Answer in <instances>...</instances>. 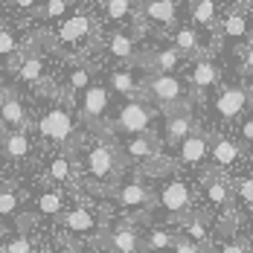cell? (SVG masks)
<instances>
[{
	"mask_svg": "<svg viewBox=\"0 0 253 253\" xmlns=\"http://www.w3.org/2000/svg\"><path fill=\"white\" fill-rule=\"evenodd\" d=\"M82 166H84V177H87L90 189L108 195L120 183L126 160H123L120 146H114L111 140H96L82 152Z\"/></svg>",
	"mask_w": 253,
	"mask_h": 253,
	"instance_id": "cell-1",
	"label": "cell"
},
{
	"mask_svg": "<svg viewBox=\"0 0 253 253\" xmlns=\"http://www.w3.org/2000/svg\"><path fill=\"white\" fill-rule=\"evenodd\" d=\"M140 99L157 102L166 114L175 111H189V99L183 90V82L172 73H152L149 79L140 82Z\"/></svg>",
	"mask_w": 253,
	"mask_h": 253,
	"instance_id": "cell-2",
	"label": "cell"
},
{
	"mask_svg": "<svg viewBox=\"0 0 253 253\" xmlns=\"http://www.w3.org/2000/svg\"><path fill=\"white\" fill-rule=\"evenodd\" d=\"M38 128V134L52 143V146H61V152H67V149H73L79 143L76 137V123H73V114L64 108V105H52L50 111L35 123Z\"/></svg>",
	"mask_w": 253,
	"mask_h": 253,
	"instance_id": "cell-3",
	"label": "cell"
},
{
	"mask_svg": "<svg viewBox=\"0 0 253 253\" xmlns=\"http://www.w3.org/2000/svg\"><path fill=\"white\" fill-rule=\"evenodd\" d=\"M58 224H61L64 233H70L76 239H96L108 227L105 224V215H102L96 207H90V204H76V207L64 210L61 218H58Z\"/></svg>",
	"mask_w": 253,
	"mask_h": 253,
	"instance_id": "cell-4",
	"label": "cell"
},
{
	"mask_svg": "<svg viewBox=\"0 0 253 253\" xmlns=\"http://www.w3.org/2000/svg\"><path fill=\"white\" fill-rule=\"evenodd\" d=\"M192 201H195L192 186L186 180H180V177L166 180L163 189H160V195H154V204H160V210L172 218V224H180L192 212Z\"/></svg>",
	"mask_w": 253,
	"mask_h": 253,
	"instance_id": "cell-5",
	"label": "cell"
},
{
	"mask_svg": "<svg viewBox=\"0 0 253 253\" xmlns=\"http://www.w3.org/2000/svg\"><path fill=\"white\" fill-rule=\"evenodd\" d=\"M108 198L117 204L120 210H126V212H149L154 207V192L140 180V177L120 180V183L108 192Z\"/></svg>",
	"mask_w": 253,
	"mask_h": 253,
	"instance_id": "cell-6",
	"label": "cell"
},
{
	"mask_svg": "<svg viewBox=\"0 0 253 253\" xmlns=\"http://www.w3.org/2000/svg\"><path fill=\"white\" fill-rule=\"evenodd\" d=\"M154 120V108L146 99H131L120 108L117 120H114V131L128 134V137H137V134H146L152 128Z\"/></svg>",
	"mask_w": 253,
	"mask_h": 253,
	"instance_id": "cell-7",
	"label": "cell"
},
{
	"mask_svg": "<svg viewBox=\"0 0 253 253\" xmlns=\"http://www.w3.org/2000/svg\"><path fill=\"white\" fill-rule=\"evenodd\" d=\"M99 239L111 253H140L143 251V236H140V230L134 227V221H117V224L105 227V233Z\"/></svg>",
	"mask_w": 253,
	"mask_h": 253,
	"instance_id": "cell-8",
	"label": "cell"
},
{
	"mask_svg": "<svg viewBox=\"0 0 253 253\" xmlns=\"http://www.w3.org/2000/svg\"><path fill=\"white\" fill-rule=\"evenodd\" d=\"M120 152H123V160L126 163H137L143 169V166L152 163L154 157H160V140L154 137L152 131H146V134L128 137L126 143L120 146Z\"/></svg>",
	"mask_w": 253,
	"mask_h": 253,
	"instance_id": "cell-9",
	"label": "cell"
},
{
	"mask_svg": "<svg viewBox=\"0 0 253 253\" xmlns=\"http://www.w3.org/2000/svg\"><path fill=\"white\" fill-rule=\"evenodd\" d=\"M44 180H50L52 186H73L79 180V163L73 160L70 152H55L50 154L47 166H44Z\"/></svg>",
	"mask_w": 253,
	"mask_h": 253,
	"instance_id": "cell-10",
	"label": "cell"
},
{
	"mask_svg": "<svg viewBox=\"0 0 253 253\" xmlns=\"http://www.w3.org/2000/svg\"><path fill=\"white\" fill-rule=\"evenodd\" d=\"M201 183H204V195L207 201L212 204L215 210H227L233 207V183L227 180V175L221 169H207L201 175Z\"/></svg>",
	"mask_w": 253,
	"mask_h": 253,
	"instance_id": "cell-11",
	"label": "cell"
},
{
	"mask_svg": "<svg viewBox=\"0 0 253 253\" xmlns=\"http://www.w3.org/2000/svg\"><path fill=\"white\" fill-rule=\"evenodd\" d=\"M0 128H3V134L6 131H29V117H26L24 102L12 90L0 93Z\"/></svg>",
	"mask_w": 253,
	"mask_h": 253,
	"instance_id": "cell-12",
	"label": "cell"
},
{
	"mask_svg": "<svg viewBox=\"0 0 253 253\" xmlns=\"http://www.w3.org/2000/svg\"><path fill=\"white\" fill-rule=\"evenodd\" d=\"M108 105H111V93H108V87H105V84H90V87L82 93V99H79L82 120L90 123V126H96L102 117H105Z\"/></svg>",
	"mask_w": 253,
	"mask_h": 253,
	"instance_id": "cell-13",
	"label": "cell"
},
{
	"mask_svg": "<svg viewBox=\"0 0 253 253\" xmlns=\"http://www.w3.org/2000/svg\"><path fill=\"white\" fill-rule=\"evenodd\" d=\"M204 157H210V137L198 128L177 146V163L180 166H198V163H204Z\"/></svg>",
	"mask_w": 253,
	"mask_h": 253,
	"instance_id": "cell-14",
	"label": "cell"
},
{
	"mask_svg": "<svg viewBox=\"0 0 253 253\" xmlns=\"http://www.w3.org/2000/svg\"><path fill=\"white\" fill-rule=\"evenodd\" d=\"M248 102H251V90H248V87H242V84L224 87V90L218 93V99H215V111H218L221 120H236V117L248 108Z\"/></svg>",
	"mask_w": 253,
	"mask_h": 253,
	"instance_id": "cell-15",
	"label": "cell"
},
{
	"mask_svg": "<svg viewBox=\"0 0 253 253\" xmlns=\"http://www.w3.org/2000/svg\"><path fill=\"white\" fill-rule=\"evenodd\" d=\"M192 131H198V123L192 120V114H189V111H175V114H169V117H166L163 140H166L169 146H180Z\"/></svg>",
	"mask_w": 253,
	"mask_h": 253,
	"instance_id": "cell-16",
	"label": "cell"
},
{
	"mask_svg": "<svg viewBox=\"0 0 253 253\" xmlns=\"http://www.w3.org/2000/svg\"><path fill=\"white\" fill-rule=\"evenodd\" d=\"M90 32H93V21H90L84 12H76L73 18H67V21L61 24V29H58V41L76 47V44H82V41L90 38Z\"/></svg>",
	"mask_w": 253,
	"mask_h": 253,
	"instance_id": "cell-17",
	"label": "cell"
},
{
	"mask_svg": "<svg viewBox=\"0 0 253 253\" xmlns=\"http://www.w3.org/2000/svg\"><path fill=\"white\" fill-rule=\"evenodd\" d=\"M0 154L6 160H26L32 154V137H29V131H6L0 137Z\"/></svg>",
	"mask_w": 253,
	"mask_h": 253,
	"instance_id": "cell-18",
	"label": "cell"
},
{
	"mask_svg": "<svg viewBox=\"0 0 253 253\" xmlns=\"http://www.w3.org/2000/svg\"><path fill=\"white\" fill-rule=\"evenodd\" d=\"M180 236L198 248H210L212 242H210V230H207V212H189L180 221Z\"/></svg>",
	"mask_w": 253,
	"mask_h": 253,
	"instance_id": "cell-19",
	"label": "cell"
},
{
	"mask_svg": "<svg viewBox=\"0 0 253 253\" xmlns=\"http://www.w3.org/2000/svg\"><path fill=\"white\" fill-rule=\"evenodd\" d=\"M67 210V201H64V192L61 189H44L35 195V212L41 218H61V212Z\"/></svg>",
	"mask_w": 253,
	"mask_h": 253,
	"instance_id": "cell-20",
	"label": "cell"
},
{
	"mask_svg": "<svg viewBox=\"0 0 253 253\" xmlns=\"http://www.w3.org/2000/svg\"><path fill=\"white\" fill-rule=\"evenodd\" d=\"M239 154H242V149H239L233 140H227V137H215V140L210 143V157H212L215 169H227V166H233V163L239 160Z\"/></svg>",
	"mask_w": 253,
	"mask_h": 253,
	"instance_id": "cell-21",
	"label": "cell"
},
{
	"mask_svg": "<svg viewBox=\"0 0 253 253\" xmlns=\"http://www.w3.org/2000/svg\"><path fill=\"white\" fill-rule=\"evenodd\" d=\"M177 236H180V233H175V230L154 224V227L146 233V239H143V248H146V251H152V253L172 251V248H175V242H177Z\"/></svg>",
	"mask_w": 253,
	"mask_h": 253,
	"instance_id": "cell-22",
	"label": "cell"
},
{
	"mask_svg": "<svg viewBox=\"0 0 253 253\" xmlns=\"http://www.w3.org/2000/svg\"><path fill=\"white\" fill-rule=\"evenodd\" d=\"M18 79L26 82V84H38L44 79V58L38 52H26L18 64Z\"/></svg>",
	"mask_w": 253,
	"mask_h": 253,
	"instance_id": "cell-23",
	"label": "cell"
},
{
	"mask_svg": "<svg viewBox=\"0 0 253 253\" xmlns=\"http://www.w3.org/2000/svg\"><path fill=\"white\" fill-rule=\"evenodd\" d=\"M108 84H111L117 93L128 96V99H140V82L134 79L131 70H114L111 79H108Z\"/></svg>",
	"mask_w": 253,
	"mask_h": 253,
	"instance_id": "cell-24",
	"label": "cell"
},
{
	"mask_svg": "<svg viewBox=\"0 0 253 253\" xmlns=\"http://www.w3.org/2000/svg\"><path fill=\"white\" fill-rule=\"evenodd\" d=\"M143 12L154 24H172L175 21V0H146Z\"/></svg>",
	"mask_w": 253,
	"mask_h": 253,
	"instance_id": "cell-25",
	"label": "cell"
},
{
	"mask_svg": "<svg viewBox=\"0 0 253 253\" xmlns=\"http://www.w3.org/2000/svg\"><path fill=\"white\" fill-rule=\"evenodd\" d=\"M189 82L198 87V90H207V87H212L215 82H218V67L210 61V58H198V64L192 67V76Z\"/></svg>",
	"mask_w": 253,
	"mask_h": 253,
	"instance_id": "cell-26",
	"label": "cell"
},
{
	"mask_svg": "<svg viewBox=\"0 0 253 253\" xmlns=\"http://www.w3.org/2000/svg\"><path fill=\"white\" fill-rule=\"evenodd\" d=\"M152 73H172L177 64H180V52L172 47V50H160V52H152L149 61H143Z\"/></svg>",
	"mask_w": 253,
	"mask_h": 253,
	"instance_id": "cell-27",
	"label": "cell"
},
{
	"mask_svg": "<svg viewBox=\"0 0 253 253\" xmlns=\"http://www.w3.org/2000/svg\"><path fill=\"white\" fill-rule=\"evenodd\" d=\"M21 195L15 189H6L0 186V221H12V218H21Z\"/></svg>",
	"mask_w": 253,
	"mask_h": 253,
	"instance_id": "cell-28",
	"label": "cell"
},
{
	"mask_svg": "<svg viewBox=\"0 0 253 253\" xmlns=\"http://www.w3.org/2000/svg\"><path fill=\"white\" fill-rule=\"evenodd\" d=\"M108 52L120 61H134V38L126 32H114L108 38Z\"/></svg>",
	"mask_w": 253,
	"mask_h": 253,
	"instance_id": "cell-29",
	"label": "cell"
},
{
	"mask_svg": "<svg viewBox=\"0 0 253 253\" xmlns=\"http://www.w3.org/2000/svg\"><path fill=\"white\" fill-rule=\"evenodd\" d=\"M0 253H38V245H35V239L29 236V233H15V236H9V239H3V248Z\"/></svg>",
	"mask_w": 253,
	"mask_h": 253,
	"instance_id": "cell-30",
	"label": "cell"
},
{
	"mask_svg": "<svg viewBox=\"0 0 253 253\" xmlns=\"http://www.w3.org/2000/svg\"><path fill=\"white\" fill-rule=\"evenodd\" d=\"M236 230H239V212H236V207H227V210L218 215V221H215V233H218V239L224 242V239H233V236H236Z\"/></svg>",
	"mask_w": 253,
	"mask_h": 253,
	"instance_id": "cell-31",
	"label": "cell"
},
{
	"mask_svg": "<svg viewBox=\"0 0 253 253\" xmlns=\"http://www.w3.org/2000/svg\"><path fill=\"white\" fill-rule=\"evenodd\" d=\"M175 50L180 52V55H198L201 52V47H198V35L192 32V29H177L175 32Z\"/></svg>",
	"mask_w": 253,
	"mask_h": 253,
	"instance_id": "cell-32",
	"label": "cell"
},
{
	"mask_svg": "<svg viewBox=\"0 0 253 253\" xmlns=\"http://www.w3.org/2000/svg\"><path fill=\"white\" fill-rule=\"evenodd\" d=\"M221 32H224L227 38H242V35H248V18H245L242 12H230L227 18H224V24H221Z\"/></svg>",
	"mask_w": 253,
	"mask_h": 253,
	"instance_id": "cell-33",
	"label": "cell"
},
{
	"mask_svg": "<svg viewBox=\"0 0 253 253\" xmlns=\"http://www.w3.org/2000/svg\"><path fill=\"white\" fill-rule=\"evenodd\" d=\"M90 84H93V82H90V70L82 67V64L67 73V90H73V93H84Z\"/></svg>",
	"mask_w": 253,
	"mask_h": 253,
	"instance_id": "cell-34",
	"label": "cell"
},
{
	"mask_svg": "<svg viewBox=\"0 0 253 253\" xmlns=\"http://www.w3.org/2000/svg\"><path fill=\"white\" fill-rule=\"evenodd\" d=\"M192 18H195V24L210 26L212 21H215V3H212V0H195Z\"/></svg>",
	"mask_w": 253,
	"mask_h": 253,
	"instance_id": "cell-35",
	"label": "cell"
},
{
	"mask_svg": "<svg viewBox=\"0 0 253 253\" xmlns=\"http://www.w3.org/2000/svg\"><path fill=\"white\" fill-rule=\"evenodd\" d=\"M233 192L239 195V201L245 204L248 210H253V175L239 177V180H236V186H233Z\"/></svg>",
	"mask_w": 253,
	"mask_h": 253,
	"instance_id": "cell-36",
	"label": "cell"
},
{
	"mask_svg": "<svg viewBox=\"0 0 253 253\" xmlns=\"http://www.w3.org/2000/svg\"><path fill=\"white\" fill-rule=\"evenodd\" d=\"M105 15L111 21H123L131 15V0H105Z\"/></svg>",
	"mask_w": 253,
	"mask_h": 253,
	"instance_id": "cell-37",
	"label": "cell"
},
{
	"mask_svg": "<svg viewBox=\"0 0 253 253\" xmlns=\"http://www.w3.org/2000/svg\"><path fill=\"white\" fill-rule=\"evenodd\" d=\"M218 253H251V242L242 239V236H233V239H224L218 245Z\"/></svg>",
	"mask_w": 253,
	"mask_h": 253,
	"instance_id": "cell-38",
	"label": "cell"
},
{
	"mask_svg": "<svg viewBox=\"0 0 253 253\" xmlns=\"http://www.w3.org/2000/svg\"><path fill=\"white\" fill-rule=\"evenodd\" d=\"M172 253H215V248L210 245V248H198V245H192L189 239H183V236H177L175 248H172Z\"/></svg>",
	"mask_w": 253,
	"mask_h": 253,
	"instance_id": "cell-39",
	"label": "cell"
},
{
	"mask_svg": "<svg viewBox=\"0 0 253 253\" xmlns=\"http://www.w3.org/2000/svg\"><path fill=\"white\" fill-rule=\"evenodd\" d=\"M15 50H18V38H15V32L0 29V55H12Z\"/></svg>",
	"mask_w": 253,
	"mask_h": 253,
	"instance_id": "cell-40",
	"label": "cell"
},
{
	"mask_svg": "<svg viewBox=\"0 0 253 253\" xmlns=\"http://www.w3.org/2000/svg\"><path fill=\"white\" fill-rule=\"evenodd\" d=\"M67 12V0H50L47 3V9H44V15L47 18H61Z\"/></svg>",
	"mask_w": 253,
	"mask_h": 253,
	"instance_id": "cell-41",
	"label": "cell"
},
{
	"mask_svg": "<svg viewBox=\"0 0 253 253\" xmlns=\"http://www.w3.org/2000/svg\"><path fill=\"white\" fill-rule=\"evenodd\" d=\"M242 73H245V76H253V47L248 50V55H245V64H242Z\"/></svg>",
	"mask_w": 253,
	"mask_h": 253,
	"instance_id": "cell-42",
	"label": "cell"
},
{
	"mask_svg": "<svg viewBox=\"0 0 253 253\" xmlns=\"http://www.w3.org/2000/svg\"><path fill=\"white\" fill-rule=\"evenodd\" d=\"M55 253H82V248L73 245V242H64V245H58V248H55Z\"/></svg>",
	"mask_w": 253,
	"mask_h": 253,
	"instance_id": "cell-43",
	"label": "cell"
},
{
	"mask_svg": "<svg viewBox=\"0 0 253 253\" xmlns=\"http://www.w3.org/2000/svg\"><path fill=\"white\" fill-rule=\"evenodd\" d=\"M242 137H245L248 143H251V140H253V117H251V120H248V123H245V126H242Z\"/></svg>",
	"mask_w": 253,
	"mask_h": 253,
	"instance_id": "cell-44",
	"label": "cell"
},
{
	"mask_svg": "<svg viewBox=\"0 0 253 253\" xmlns=\"http://www.w3.org/2000/svg\"><path fill=\"white\" fill-rule=\"evenodd\" d=\"M12 6H18V9H32L35 6V0H9Z\"/></svg>",
	"mask_w": 253,
	"mask_h": 253,
	"instance_id": "cell-45",
	"label": "cell"
},
{
	"mask_svg": "<svg viewBox=\"0 0 253 253\" xmlns=\"http://www.w3.org/2000/svg\"><path fill=\"white\" fill-rule=\"evenodd\" d=\"M93 253H111V251H108V248H105L102 242H96V245H93Z\"/></svg>",
	"mask_w": 253,
	"mask_h": 253,
	"instance_id": "cell-46",
	"label": "cell"
},
{
	"mask_svg": "<svg viewBox=\"0 0 253 253\" xmlns=\"http://www.w3.org/2000/svg\"><path fill=\"white\" fill-rule=\"evenodd\" d=\"M3 239H6V230H3V224H0V248H3Z\"/></svg>",
	"mask_w": 253,
	"mask_h": 253,
	"instance_id": "cell-47",
	"label": "cell"
}]
</instances>
